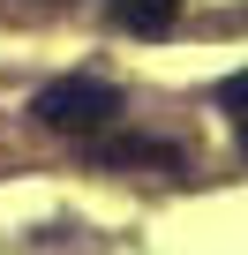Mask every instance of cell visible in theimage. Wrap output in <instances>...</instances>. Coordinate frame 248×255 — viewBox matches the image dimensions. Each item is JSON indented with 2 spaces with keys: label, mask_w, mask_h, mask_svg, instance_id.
Wrapping results in <instances>:
<instances>
[{
  "label": "cell",
  "mask_w": 248,
  "mask_h": 255,
  "mask_svg": "<svg viewBox=\"0 0 248 255\" xmlns=\"http://www.w3.org/2000/svg\"><path fill=\"white\" fill-rule=\"evenodd\" d=\"M113 113H120V90L98 83V75H60V83H45L30 98V120L53 128V135H98Z\"/></svg>",
  "instance_id": "1"
},
{
  "label": "cell",
  "mask_w": 248,
  "mask_h": 255,
  "mask_svg": "<svg viewBox=\"0 0 248 255\" xmlns=\"http://www.w3.org/2000/svg\"><path fill=\"white\" fill-rule=\"evenodd\" d=\"M113 23L136 30V38H166L181 23V0H113Z\"/></svg>",
  "instance_id": "2"
},
{
  "label": "cell",
  "mask_w": 248,
  "mask_h": 255,
  "mask_svg": "<svg viewBox=\"0 0 248 255\" xmlns=\"http://www.w3.org/2000/svg\"><path fill=\"white\" fill-rule=\"evenodd\" d=\"M128 158H151V165H173L181 150H173V143H113V150H105V165H128Z\"/></svg>",
  "instance_id": "3"
},
{
  "label": "cell",
  "mask_w": 248,
  "mask_h": 255,
  "mask_svg": "<svg viewBox=\"0 0 248 255\" xmlns=\"http://www.w3.org/2000/svg\"><path fill=\"white\" fill-rule=\"evenodd\" d=\"M218 105H226V113H233V120H241V113H248V68H241V75H226V83H218Z\"/></svg>",
  "instance_id": "4"
},
{
  "label": "cell",
  "mask_w": 248,
  "mask_h": 255,
  "mask_svg": "<svg viewBox=\"0 0 248 255\" xmlns=\"http://www.w3.org/2000/svg\"><path fill=\"white\" fill-rule=\"evenodd\" d=\"M233 128H241V150H248V113H241V120H233Z\"/></svg>",
  "instance_id": "5"
}]
</instances>
